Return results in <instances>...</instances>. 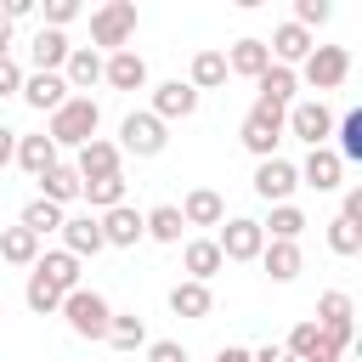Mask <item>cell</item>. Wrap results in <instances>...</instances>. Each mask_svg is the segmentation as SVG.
Listing matches in <instances>:
<instances>
[{
  "instance_id": "f907efd6",
  "label": "cell",
  "mask_w": 362,
  "mask_h": 362,
  "mask_svg": "<svg viewBox=\"0 0 362 362\" xmlns=\"http://www.w3.org/2000/svg\"><path fill=\"white\" fill-rule=\"evenodd\" d=\"M215 362H249V351H243V345H221V351H215Z\"/></svg>"
},
{
  "instance_id": "277c9868",
  "label": "cell",
  "mask_w": 362,
  "mask_h": 362,
  "mask_svg": "<svg viewBox=\"0 0 362 362\" xmlns=\"http://www.w3.org/2000/svg\"><path fill=\"white\" fill-rule=\"evenodd\" d=\"M238 141H243L255 158H277V141H283V107L255 102V107L243 113V124H238Z\"/></svg>"
},
{
  "instance_id": "d4e9b609",
  "label": "cell",
  "mask_w": 362,
  "mask_h": 362,
  "mask_svg": "<svg viewBox=\"0 0 362 362\" xmlns=\"http://www.w3.org/2000/svg\"><path fill=\"white\" fill-rule=\"evenodd\" d=\"M170 311H175V317H187V322H204V317L215 311L209 283H187V277H181V283L170 288Z\"/></svg>"
},
{
  "instance_id": "f546056e",
  "label": "cell",
  "mask_w": 362,
  "mask_h": 362,
  "mask_svg": "<svg viewBox=\"0 0 362 362\" xmlns=\"http://www.w3.org/2000/svg\"><path fill=\"white\" fill-rule=\"evenodd\" d=\"M11 164H23V170L40 181V175L57 164V141H51V136H17V158H11Z\"/></svg>"
},
{
  "instance_id": "ac0fdd59",
  "label": "cell",
  "mask_w": 362,
  "mask_h": 362,
  "mask_svg": "<svg viewBox=\"0 0 362 362\" xmlns=\"http://www.w3.org/2000/svg\"><path fill=\"white\" fill-rule=\"evenodd\" d=\"M68 34H57V28H34V40H28V62H34V74H62V62H68Z\"/></svg>"
},
{
  "instance_id": "ab89813d",
  "label": "cell",
  "mask_w": 362,
  "mask_h": 362,
  "mask_svg": "<svg viewBox=\"0 0 362 362\" xmlns=\"http://www.w3.org/2000/svg\"><path fill=\"white\" fill-rule=\"evenodd\" d=\"M328 17H334V6H328V0H294V17H288V23H300V28L311 34V28H322Z\"/></svg>"
},
{
  "instance_id": "7a4b0ae2",
  "label": "cell",
  "mask_w": 362,
  "mask_h": 362,
  "mask_svg": "<svg viewBox=\"0 0 362 362\" xmlns=\"http://www.w3.org/2000/svg\"><path fill=\"white\" fill-rule=\"evenodd\" d=\"M136 40V0H107L90 11V51H124Z\"/></svg>"
},
{
  "instance_id": "7402d4cb",
  "label": "cell",
  "mask_w": 362,
  "mask_h": 362,
  "mask_svg": "<svg viewBox=\"0 0 362 362\" xmlns=\"http://www.w3.org/2000/svg\"><path fill=\"white\" fill-rule=\"evenodd\" d=\"M181 266H187V283H209L226 260H221V249H215V238H187V249H181Z\"/></svg>"
},
{
  "instance_id": "cb8c5ba5",
  "label": "cell",
  "mask_w": 362,
  "mask_h": 362,
  "mask_svg": "<svg viewBox=\"0 0 362 362\" xmlns=\"http://www.w3.org/2000/svg\"><path fill=\"white\" fill-rule=\"evenodd\" d=\"M34 272H40L57 294H74V288H79V260H74L68 249H45V255L34 260Z\"/></svg>"
},
{
  "instance_id": "7bdbcfd3",
  "label": "cell",
  "mask_w": 362,
  "mask_h": 362,
  "mask_svg": "<svg viewBox=\"0 0 362 362\" xmlns=\"http://www.w3.org/2000/svg\"><path fill=\"white\" fill-rule=\"evenodd\" d=\"M17 90H23V62L0 57V96H17Z\"/></svg>"
},
{
  "instance_id": "4316f807",
  "label": "cell",
  "mask_w": 362,
  "mask_h": 362,
  "mask_svg": "<svg viewBox=\"0 0 362 362\" xmlns=\"http://www.w3.org/2000/svg\"><path fill=\"white\" fill-rule=\"evenodd\" d=\"M40 198H45V204H57V209H68V204L79 198V170L57 158V164L40 175Z\"/></svg>"
},
{
  "instance_id": "8d00e7d4",
  "label": "cell",
  "mask_w": 362,
  "mask_h": 362,
  "mask_svg": "<svg viewBox=\"0 0 362 362\" xmlns=\"http://www.w3.org/2000/svg\"><path fill=\"white\" fill-rule=\"evenodd\" d=\"M351 317H356L351 294H345V288H328V294L317 300V317H311V322H317V328H339V322H351Z\"/></svg>"
},
{
  "instance_id": "ee69618b",
  "label": "cell",
  "mask_w": 362,
  "mask_h": 362,
  "mask_svg": "<svg viewBox=\"0 0 362 362\" xmlns=\"http://www.w3.org/2000/svg\"><path fill=\"white\" fill-rule=\"evenodd\" d=\"M147 362H187L181 339H147Z\"/></svg>"
},
{
  "instance_id": "9a60e30c",
  "label": "cell",
  "mask_w": 362,
  "mask_h": 362,
  "mask_svg": "<svg viewBox=\"0 0 362 362\" xmlns=\"http://www.w3.org/2000/svg\"><path fill=\"white\" fill-rule=\"evenodd\" d=\"M96 226H102V243H107V249H130V243L147 238V232H141V209H130V204L96 215Z\"/></svg>"
},
{
  "instance_id": "681fc988",
  "label": "cell",
  "mask_w": 362,
  "mask_h": 362,
  "mask_svg": "<svg viewBox=\"0 0 362 362\" xmlns=\"http://www.w3.org/2000/svg\"><path fill=\"white\" fill-rule=\"evenodd\" d=\"M317 334H322V328H317ZM305 362H339V351H334V345H328V339H317V351H311V356H305Z\"/></svg>"
},
{
  "instance_id": "d590c367",
  "label": "cell",
  "mask_w": 362,
  "mask_h": 362,
  "mask_svg": "<svg viewBox=\"0 0 362 362\" xmlns=\"http://www.w3.org/2000/svg\"><path fill=\"white\" fill-rule=\"evenodd\" d=\"M17 226H28L34 238H45V232H62V209H57V204H45V198H28Z\"/></svg>"
},
{
  "instance_id": "1f68e13d",
  "label": "cell",
  "mask_w": 362,
  "mask_h": 362,
  "mask_svg": "<svg viewBox=\"0 0 362 362\" xmlns=\"http://www.w3.org/2000/svg\"><path fill=\"white\" fill-rule=\"evenodd\" d=\"M0 260H6V266H34V260H40V238H34L28 226H6V232H0Z\"/></svg>"
},
{
  "instance_id": "c3c4849f",
  "label": "cell",
  "mask_w": 362,
  "mask_h": 362,
  "mask_svg": "<svg viewBox=\"0 0 362 362\" xmlns=\"http://www.w3.org/2000/svg\"><path fill=\"white\" fill-rule=\"evenodd\" d=\"M28 11H34V0H6V6H0V17H6V23H17V17H28Z\"/></svg>"
},
{
  "instance_id": "7c38bea8",
  "label": "cell",
  "mask_w": 362,
  "mask_h": 362,
  "mask_svg": "<svg viewBox=\"0 0 362 362\" xmlns=\"http://www.w3.org/2000/svg\"><path fill=\"white\" fill-rule=\"evenodd\" d=\"M294 175H300V187H311V192H334L339 175H345V164H339L334 147H311L305 164H294Z\"/></svg>"
},
{
  "instance_id": "d6986e66",
  "label": "cell",
  "mask_w": 362,
  "mask_h": 362,
  "mask_svg": "<svg viewBox=\"0 0 362 362\" xmlns=\"http://www.w3.org/2000/svg\"><path fill=\"white\" fill-rule=\"evenodd\" d=\"M62 85H68L74 96H85L90 85H102V51L74 45V51H68V62H62Z\"/></svg>"
},
{
  "instance_id": "e575fe53",
  "label": "cell",
  "mask_w": 362,
  "mask_h": 362,
  "mask_svg": "<svg viewBox=\"0 0 362 362\" xmlns=\"http://www.w3.org/2000/svg\"><path fill=\"white\" fill-rule=\"evenodd\" d=\"M334 136H339V147H334L339 164H356V158H362V113H356V107L339 113V119H334Z\"/></svg>"
},
{
  "instance_id": "e0dca14e",
  "label": "cell",
  "mask_w": 362,
  "mask_h": 362,
  "mask_svg": "<svg viewBox=\"0 0 362 362\" xmlns=\"http://www.w3.org/2000/svg\"><path fill=\"white\" fill-rule=\"evenodd\" d=\"M311 34L300 28V23H277L272 28V40H266V51H272V62H283V68H294V62H305L311 57Z\"/></svg>"
},
{
  "instance_id": "836d02e7",
  "label": "cell",
  "mask_w": 362,
  "mask_h": 362,
  "mask_svg": "<svg viewBox=\"0 0 362 362\" xmlns=\"http://www.w3.org/2000/svg\"><path fill=\"white\" fill-rule=\"evenodd\" d=\"M107 345H113V351H141V345H147V322H141L136 311H113V322H107Z\"/></svg>"
},
{
  "instance_id": "f35d334b",
  "label": "cell",
  "mask_w": 362,
  "mask_h": 362,
  "mask_svg": "<svg viewBox=\"0 0 362 362\" xmlns=\"http://www.w3.org/2000/svg\"><path fill=\"white\" fill-rule=\"evenodd\" d=\"M328 249H334V255H362V226L345 221V215H334V221H328Z\"/></svg>"
},
{
  "instance_id": "ba28073f",
  "label": "cell",
  "mask_w": 362,
  "mask_h": 362,
  "mask_svg": "<svg viewBox=\"0 0 362 362\" xmlns=\"http://www.w3.org/2000/svg\"><path fill=\"white\" fill-rule=\"evenodd\" d=\"M215 249H221V260H260L266 232H260V221H255V215H232V221H221Z\"/></svg>"
},
{
  "instance_id": "f1b7e54d",
  "label": "cell",
  "mask_w": 362,
  "mask_h": 362,
  "mask_svg": "<svg viewBox=\"0 0 362 362\" xmlns=\"http://www.w3.org/2000/svg\"><path fill=\"white\" fill-rule=\"evenodd\" d=\"M124 187H130V181H124V170H119V175H102V181H79V198L90 204V215H107V209L124 204Z\"/></svg>"
},
{
  "instance_id": "b9f144b4",
  "label": "cell",
  "mask_w": 362,
  "mask_h": 362,
  "mask_svg": "<svg viewBox=\"0 0 362 362\" xmlns=\"http://www.w3.org/2000/svg\"><path fill=\"white\" fill-rule=\"evenodd\" d=\"M74 17H79V0H45V23H40V28H57V34H62Z\"/></svg>"
},
{
  "instance_id": "2e32d148",
  "label": "cell",
  "mask_w": 362,
  "mask_h": 362,
  "mask_svg": "<svg viewBox=\"0 0 362 362\" xmlns=\"http://www.w3.org/2000/svg\"><path fill=\"white\" fill-rule=\"evenodd\" d=\"M62 249L74 255V260H85V255H102L107 243H102V226H96V215L85 209V215H62Z\"/></svg>"
},
{
  "instance_id": "52a82bcc",
  "label": "cell",
  "mask_w": 362,
  "mask_h": 362,
  "mask_svg": "<svg viewBox=\"0 0 362 362\" xmlns=\"http://www.w3.org/2000/svg\"><path fill=\"white\" fill-rule=\"evenodd\" d=\"M283 130L300 136L305 147H328V136H334V113L322 107V96H311V102H294V107L283 113Z\"/></svg>"
},
{
  "instance_id": "484cf974",
  "label": "cell",
  "mask_w": 362,
  "mask_h": 362,
  "mask_svg": "<svg viewBox=\"0 0 362 362\" xmlns=\"http://www.w3.org/2000/svg\"><path fill=\"white\" fill-rule=\"evenodd\" d=\"M266 68H272V51H266V40H232V51H226V74L260 79Z\"/></svg>"
},
{
  "instance_id": "603a6c76",
  "label": "cell",
  "mask_w": 362,
  "mask_h": 362,
  "mask_svg": "<svg viewBox=\"0 0 362 362\" xmlns=\"http://www.w3.org/2000/svg\"><path fill=\"white\" fill-rule=\"evenodd\" d=\"M260 266H266V277H272V283H294V277H300V266H305V255H300V243H277V238H266Z\"/></svg>"
},
{
  "instance_id": "30bf717a",
  "label": "cell",
  "mask_w": 362,
  "mask_h": 362,
  "mask_svg": "<svg viewBox=\"0 0 362 362\" xmlns=\"http://www.w3.org/2000/svg\"><path fill=\"white\" fill-rule=\"evenodd\" d=\"M119 164H124V153H119V141H107V136H90V141L74 153V170H79V181L119 175Z\"/></svg>"
},
{
  "instance_id": "8992f818",
  "label": "cell",
  "mask_w": 362,
  "mask_h": 362,
  "mask_svg": "<svg viewBox=\"0 0 362 362\" xmlns=\"http://www.w3.org/2000/svg\"><path fill=\"white\" fill-rule=\"evenodd\" d=\"M345 74H351V51H345V45H311V57L300 62L294 79H305L311 90H339Z\"/></svg>"
},
{
  "instance_id": "83f0119b",
  "label": "cell",
  "mask_w": 362,
  "mask_h": 362,
  "mask_svg": "<svg viewBox=\"0 0 362 362\" xmlns=\"http://www.w3.org/2000/svg\"><path fill=\"white\" fill-rule=\"evenodd\" d=\"M226 79H232V74H226V51H215V45H209V51H198V57H192L187 85H192L198 96H204V90H221Z\"/></svg>"
},
{
  "instance_id": "816d5d0a",
  "label": "cell",
  "mask_w": 362,
  "mask_h": 362,
  "mask_svg": "<svg viewBox=\"0 0 362 362\" xmlns=\"http://www.w3.org/2000/svg\"><path fill=\"white\" fill-rule=\"evenodd\" d=\"M0 57H11V23L0 17Z\"/></svg>"
},
{
  "instance_id": "5b68a950",
  "label": "cell",
  "mask_w": 362,
  "mask_h": 362,
  "mask_svg": "<svg viewBox=\"0 0 362 362\" xmlns=\"http://www.w3.org/2000/svg\"><path fill=\"white\" fill-rule=\"evenodd\" d=\"M164 147H170V124H158L147 107L119 119V153H136V158H158Z\"/></svg>"
},
{
  "instance_id": "8fae6325",
  "label": "cell",
  "mask_w": 362,
  "mask_h": 362,
  "mask_svg": "<svg viewBox=\"0 0 362 362\" xmlns=\"http://www.w3.org/2000/svg\"><path fill=\"white\" fill-rule=\"evenodd\" d=\"M102 79H107L113 90H147V62H141V51H136V45L107 51V57H102Z\"/></svg>"
},
{
  "instance_id": "4dcf8cb0",
  "label": "cell",
  "mask_w": 362,
  "mask_h": 362,
  "mask_svg": "<svg viewBox=\"0 0 362 362\" xmlns=\"http://www.w3.org/2000/svg\"><path fill=\"white\" fill-rule=\"evenodd\" d=\"M260 232L277 238V243H300V232H305V209H300V204H272V221H260Z\"/></svg>"
},
{
  "instance_id": "60d3db41",
  "label": "cell",
  "mask_w": 362,
  "mask_h": 362,
  "mask_svg": "<svg viewBox=\"0 0 362 362\" xmlns=\"http://www.w3.org/2000/svg\"><path fill=\"white\" fill-rule=\"evenodd\" d=\"M317 339H322V334H317V322L305 317V322H294V334H288V345H283V351H288L294 362H305V356L317 351Z\"/></svg>"
},
{
  "instance_id": "3957f363",
  "label": "cell",
  "mask_w": 362,
  "mask_h": 362,
  "mask_svg": "<svg viewBox=\"0 0 362 362\" xmlns=\"http://www.w3.org/2000/svg\"><path fill=\"white\" fill-rule=\"evenodd\" d=\"M62 317H68V328L79 334V339H107V322H113V305L96 294V288H74V294H62Z\"/></svg>"
},
{
  "instance_id": "5bb4252c",
  "label": "cell",
  "mask_w": 362,
  "mask_h": 362,
  "mask_svg": "<svg viewBox=\"0 0 362 362\" xmlns=\"http://www.w3.org/2000/svg\"><path fill=\"white\" fill-rule=\"evenodd\" d=\"M17 96H23L34 113H45V119H51V113H57L74 90L62 85V74H23V90H17Z\"/></svg>"
},
{
  "instance_id": "9c48e42d",
  "label": "cell",
  "mask_w": 362,
  "mask_h": 362,
  "mask_svg": "<svg viewBox=\"0 0 362 362\" xmlns=\"http://www.w3.org/2000/svg\"><path fill=\"white\" fill-rule=\"evenodd\" d=\"M158 124H170V119H192L198 113V90L187 85V79H164V85H153V107H147Z\"/></svg>"
},
{
  "instance_id": "4fadbf2b",
  "label": "cell",
  "mask_w": 362,
  "mask_h": 362,
  "mask_svg": "<svg viewBox=\"0 0 362 362\" xmlns=\"http://www.w3.org/2000/svg\"><path fill=\"white\" fill-rule=\"evenodd\" d=\"M294 187H300V175H294L288 158H260V164H255V192H260L266 204H288Z\"/></svg>"
},
{
  "instance_id": "74e56055",
  "label": "cell",
  "mask_w": 362,
  "mask_h": 362,
  "mask_svg": "<svg viewBox=\"0 0 362 362\" xmlns=\"http://www.w3.org/2000/svg\"><path fill=\"white\" fill-rule=\"evenodd\" d=\"M23 300H28V311H40V317H51V311H62V294L40 277V272H28V283H23Z\"/></svg>"
},
{
  "instance_id": "6da1fadb",
  "label": "cell",
  "mask_w": 362,
  "mask_h": 362,
  "mask_svg": "<svg viewBox=\"0 0 362 362\" xmlns=\"http://www.w3.org/2000/svg\"><path fill=\"white\" fill-rule=\"evenodd\" d=\"M96 124H102V107H96L90 96H68V102L45 119V136H51L57 153H62V147H85V141L96 136Z\"/></svg>"
},
{
  "instance_id": "ffe728a7",
  "label": "cell",
  "mask_w": 362,
  "mask_h": 362,
  "mask_svg": "<svg viewBox=\"0 0 362 362\" xmlns=\"http://www.w3.org/2000/svg\"><path fill=\"white\" fill-rule=\"evenodd\" d=\"M175 209H181L187 226H221V221H226V198H221L215 187H192Z\"/></svg>"
},
{
  "instance_id": "44dd1931",
  "label": "cell",
  "mask_w": 362,
  "mask_h": 362,
  "mask_svg": "<svg viewBox=\"0 0 362 362\" xmlns=\"http://www.w3.org/2000/svg\"><path fill=\"white\" fill-rule=\"evenodd\" d=\"M255 90H260L255 102H266V107H283V113H288V107H294V90H300V79H294V68L272 62V68L255 79Z\"/></svg>"
},
{
  "instance_id": "bcb514c9",
  "label": "cell",
  "mask_w": 362,
  "mask_h": 362,
  "mask_svg": "<svg viewBox=\"0 0 362 362\" xmlns=\"http://www.w3.org/2000/svg\"><path fill=\"white\" fill-rule=\"evenodd\" d=\"M249 362H294L283 345H260V351H249Z\"/></svg>"
},
{
  "instance_id": "d6a6232c",
  "label": "cell",
  "mask_w": 362,
  "mask_h": 362,
  "mask_svg": "<svg viewBox=\"0 0 362 362\" xmlns=\"http://www.w3.org/2000/svg\"><path fill=\"white\" fill-rule=\"evenodd\" d=\"M181 226H187V221H181V209H175V204H158V209H147V215H141V232H147L153 243H181Z\"/></svg>"
},
{
  "instance_id": "7dc6e473",
  "label": "cell",
  "mask_w": 362,
  "mask_h": 362,
  "mask_svg": "<svg viewBox=\"0 0 362 362\" xmlns=\"http://www.w3.org/2000/svg\"><path fill=\"white\" fill-rule=\"evenodd\" d=\"M11 158H17V130H6V124H0V170H6Z\"/></svg>"
},
{
  "instance_id": "f6af8a7d",
  "label": "cell",
  "mask_w": 362,
  "mask_h": 362,
  "mask_svg": "<svg viewBox=\"0 0 362 362\" xmlns=\"http://www.w3.org/2000/svg\"><path fill=\"white\" fill-rule=\"evenodd\" d=\"M339 215L362 226V187H345V204H339Z\"/></svg>"
}]
</instances>
